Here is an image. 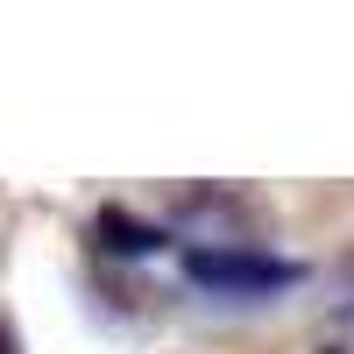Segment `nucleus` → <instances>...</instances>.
Instances as JSON below:
<instances>
[{
	"instance_id": "nucleus-3",
	"label": "nucleus",
	"mask_w": 354,
	"mask_h": 354,
	"mask_svg": "<svg viewBox=\"0 0 354 354\" xmlns=\"http://www.w3.org/2000/svg\"><path fill=\"white\" fill-rule=\"evenodd\" d=\"M0 354H21V347H15V326H8V319H0Z\"/></svg>"
},
{
	"instance_id": "nucleus-1",
	"label": "nucleus",
	"mask_w": 354,
	"mask_h": 354,
	"mask_svg": "<svg viewBox=\"0 0 354 354\" xmlns=\"http://www.w3.org/2000/svg\"><path fill=\"white\" fill-rule=\"evenodd\" d=\"M185 277L220 290V298H270V290L298 283V262H277L248 241H192L185 248Z\"/></svg>"
},
{
	"instance_id": "nucleus-2",
	"label": "nucleus",
	"mask_w": 354,
	"mask_h": 354,
	"mask_svg": "<svg viewBox=\"0 0 354 354\" xmlns=\"http://www.w3.org/2000/svg\"><path fill=\"white\" fill-rule=\"evenodd\" d=\"M312 354H354V305H340V312H326V319H319Z\"/></svg>"
}]
</instances>
